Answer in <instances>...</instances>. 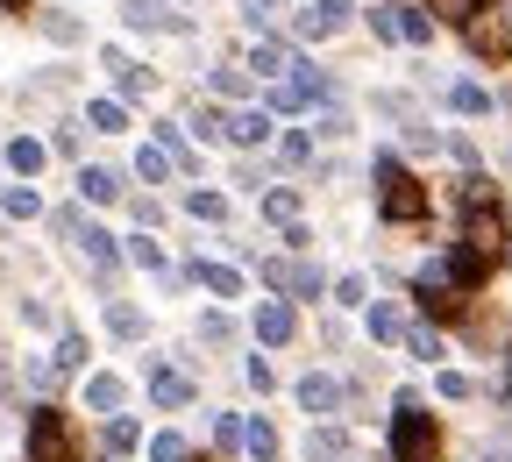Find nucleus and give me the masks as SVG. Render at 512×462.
Returning <instances> with one entry per match:
<instances>
[{"label":"nucleus","instance_id":"a211bd4d","mask_svg":"<svg viewBox=\"0 0 512 462\" xmlns=\"http://www.w3.org/2000/svg\"><path fill=\"white\" fill-rule=\"evenodd\" d=\"M370 335H377V342H399V335H406V313H399L392 299H384V306H370Z\"/></svg>","mask_w":512,"mask_h":462},{"label":"nucleus","instance_id":"2eb2a0df","mask_svg":"<svg viewBox=\"0 0 512 462\" xmlns=\"http://www.w3.org/2000/svg\"><path fill=\"white\" fill-rule=\"evenodd\" d=\"M299 406H306V413H335V406H342V384H335V377H306V384H299Z\"/></svg>","mask_w":512,"mask_h":462},{"label":"nucleus","instance_id":"412c9836","mask_svg":"<svg viewBox=\"0 0 512 462\" xmlns=\"http://www.w3.org/2000/svg\"><path fill=\"white\" fill-rule=\"evenodd\" d=\"M214 93H221V100H249V64H221V72H214Z\"/></svg>","mask_w":512,"mask_h":462},{"label":"nucleus","instance_id":"2f4dec72","mask_svg":"<svg viewBox=\"0 0 512 462\" xmlns=\"http://www.w3.org/2000/svg\"><path fill=\"white\" fill-rule=\"evenodd\" d=\"M406 342H413V356H427V363H441V335H434V327H413V335H406Z\"/></svg>","mask_w":512,"mask_h":462},{"label":"nucleus","instance_id":"6ab92c4d","mask_svg":"<svg viewBox=\"0 0 512 462\" xmlns=\"http://www.w3.org/2000/svg\"><path fill=\"white\" fill-rule=\"evenodd\" d=\"M200 285H207L214 299H235V292H242V271H228V263H200Z\"/></svg>","mask_w":512,"mask_h":462},{"label":"nucleus","instance_id":"ddd939ff","mask_svg":"<svg viewBox=\"0 0 512 462\" xmlns=\"http://www.w3.org/2000/svg\"><path fill=\"white\" fill-rule=\"evenodd\" d=\"M79 192H86L93 207H107V200H121V171H107V164H86V171H79Z\"/></svg>","mask_w":512,"mask_h":462},{"label":"nucleus","instance_id":"393cba45","mask_svg":"<svg viewBox=\"0 0 512 462\" xmlns=\"http://www.w3.org/2000/svg\"><path fill=\"white\" fill-rule=\"evenodd\" d=\"M242 441H249V455H256V462H271V455H278V434H271V420H249V427H242Z\"/></svg>","mask_w":512,"mask_h":462},{"label":"nucleus","instance_id":"4468645a","mask_svg":"<svg viewBox=\"0 0 512 462\" xmlns=\"http://www.w3.org/2000/svg\"><path fill=\"white\" fill-rule=\"evenodd\" d=\"M107 72H114V86H121V100H136V93H150V72L136 57H121V50H107Z\"/></svg>","mask_w":512,"mask_h":462},{"label":"nucleus","instance_id":"f3484780","mask_svg":"<svg viewBox=\"0 0 512 462\" xmlns=\"http://www.w3.org/2000/svg\"><path fill=\"white\" fill-rule=\"evenodd\" d=\"M86 406L93 413H121V377H86Z\"/></svg>","mask_w":512,"mask_h":462},{"label":"nucleus","instance_id":"f8f14e48","mask_svg":"<svg viewBox=\"0 0 512 462\" xmlns=\"http://www.w3.org/2000/svg\"><path fill=\"white\" fill-rule=\"evenodd\" d=\"M150 399L157 406H192V377L185 370H150Z\"/></svg>","mask_w":512,"mask_h":462},{"label":"nucleus","instance_id":"a19ab883","mask_svg":"<svg viewBox=\"0 0 512 462\" xmlns=\"http://www.w3.org/2000/svg\"><path fill=\"white\" fill-rule=\"evenodd\" d=\"M278 157H285V164H306V157H313V143H306V136H285V143H278Z\"/></svg>","mask_w":512,"mask_h":462},{"label":"nucleus","instance_id":"7c9ffc66","mask_svg":"<svg viewBox=\"0 0 512 462\" xmlns=\"http://www.w3.org/2000/svg\"><path fill=\"white\" fill-rule=\"evenodd\" d=\"M335 455H342V434H313L306 441V462H335Z\"/></svg>","mask_w":512,"mask_h":462},{"label":"nucleus","instance_id":"9b49d317","mask_svg":"<svg viewBox=\"0 0 512 462\" xmlns=\"http://www.w3.org/2000/svg\"><path fill=\"white\" fill-rule=\"evenodd\" d=\"M342 22H349V0H313V8L299 15V36H328Z\"/></svg>","mask_w":512,"mask_h":462},{"label":"nucleus","instance_id":"f03ea898","mask_svg":"<svg viewBox=\"0 0 512 462\" xmlns=\"http://www.w3.org/2000/svg\"><path fill=\"white\" fill-rule=\"evenodd\" d=\"M441 434H434V413H420V399H399L392 413V462H434Z\"/></svg>","mask_w":512,"mask_h":462},{"label":"nucleus","instance_id":"72a5a7b5","mask_svg":"<svg viewBox=\"0 0 512 462\" xmlns=\"http://www.w3.org/2000/svg\"><path fill=\"white\" fill-rule=\"evenodd\" d=\"M185 207H192V214H200V221H221V214H228V207H221V192H192V200H185Z\"/></svg>","mask_w":512,"mask_h":462},{"label":"nucleus","instance_id":"a878e982","mask_svg":"<svg viewBox=\"0 0 512 462\" xmlns=\"http://www.w3.org/2000/svg\"><path fill=\"white\" fill-rule=\"evenodd\" d=\"M0 207H8V221H36L43 214V200H36L29 185H8V200H0Z\"/></svg>","mask_w":512,"mask_h":462},{"label":"nucleus","instance_id":"f257e3e1","mask_svg":"<svg viewBox=\"0 0 512 462\" xmlns=\"http://www.w3.org/2000/svg\"><path fill=\"white\" fill-rule=\"evenodd\" d=\"M377 207H384V221H420L427 214V192H420V178L406 164L377 157Z\"/></svg>","mask_w":512,"mask_h":462},{"label":"nucleus","instance_id":"c85d7f7f","mask_svg":"<svg viewBox=\"0 0 512 462\" xmlns=\"http://www.w3.org/2000/svg\"><path fill=\"white\" fill-rule=\"evenodd\" d=\"M128 263H143V271H164V242L136 235V242H128Z\"/></svg>","mask_w":512,"mask_h":462},{"label":"nucleus","instance_id":"9d476101","mask_svg":"<svg viewBox=\"0 0 512 462\" xmlns=\"http://www.w3.org/2000/svg\"><path fill=\"white\" fill-rule=\"evenodd\" d=\"M221 136L242 143V150H256V143H271V114H228V121H221Z\"/></svg>","mask_w":512,"mask_h":462},{"label":"nucleus","instance_id":"79ce46f5","mask_svg":"<svg viewBox=\"0 0 512 462\" xmlns=\"http://www.w3.org/2000/svg\"><path fill=\"white\" fill-rule=\"evenodd\" d=\"M370 29H377V43H392V36H399V15H392V8H377V15H370Z\"/></svg>","mask_w":512,"mask_h":462},{"label":"nucleus","instance_id":"c9c22d12","mask_svg":"<svg viewBox=\"0 0 512 462\" xmlns=\"http://www.w3.org/2000/svg\"><path fill=\"white\" fill-rule=\"evenodd\" d=\"M242 441V420L235 413H214V448H235Z\"/></svg>","mask_w":512,"mask_h":462},{"label":"nucleus","instance_id":"58836bf2","mask_svg":"<svg viewBox=\"0 0 512 462\" xmlns=\"http://www.w3.org/2000/svg\"><path fill=\"white\" fill-rule=\"evenodd\" d=\"M200 335H207V342H228V335H235V320H228V313H207V320H200Z\"/></svg>","mask_w":512,"mask_h":462},{"label":"nucleus","instance_id":"6e6552de","mask_svg":"<svg viewBox=\"0 0 512 462\" xmlns=\"http://www.w3.org/2000/svg\"><path fill=\"white\" fill-rule=\"evenodd\" d=\"M121 15L128 29H185V15H171L164 0H121Z\"/></svg>","mask_w":512,"mask_h":462},{"label":"nucleus","instance_id":"c756f323","mask_svg":"<svg viewBox=\"0 0 512 462\" xmlns=\"http://www.w3.org/2000/svg\"><path fill=\"white\" fill-rule=\"evenodd\" d=\"M427 15H441V22H477V0H427Z\"/></svg>","mask_w":512,"mask_h":462},{"label":"nucleus","instance_id":"4be33fe9","mask_svg":"<svg viewBox=\"0 0 512 462\" xmlns=\"http://www.w3.org/2000/svg\"><path fill=\"white\" fill-rule=\"evenodd\" d=\"M86 121L100 128V136H121V128H128V114H121V100H93V107H86Z\"/></svg>","mask_w":512,"mask_h":462},{"label":"nucleus","instance_id":"aec40b11","mask_svg":"<svg viewBox=\"0 0 512 462\" xmlns=\"http://www.w3.org/2000/svg\"><path fill=\"white\" fill-rule=\"evenodd\" d=\"M8 164H15L22 178H36V171H43V143H36V136H15V143H8Z\"/></svg>","mask_w":512,"mask_h":462},{"label":"nucleus","instance_id":"39448f33","mask_svg":"<svg viewBox=\"0 0 512 462\" xmlns=\"http://www.w3.org/2000/svg\"><path fill=\"white\" fill-rule=\"evenodd\" d=\"M264 278H271V292H292V299H320V292H328V278H320L313 263H299V256L264 263Z\"/></svg>","mask_w":512,"mask_h":462},{"label":"nucleus","instance_id":"20e7f679","mask_svg":"<svg viewBox=\"0 0 512 462\" xmlns=\"http://www.w3.org/2000/svg\"><path fill=\"white\" fill-rule=\"evenodd\" d=\"M313 100H320V72H313V64H292V72L271 86V114H299Z\"/></svg>","mask_w":512,"mask_h":462},{"label":"nucleus","instance_id":"37998d69","mask_svg":"<svg viewBox=\"0 0 512 462\" xmlns=\"http://www.w3.org/2000/svg\"><path fill=\"white\" fill-rule=\"evenodd\" d=\"M278 15V0H249V22H271Z\"/></svg>","mask_w":512,"mask_h":462},{"label":"nucleus","instance_id":"7ed1b4c3","mask_svg":"<svg viewBox=\"0 0 512 462\" xmlns=\"http://www.w3.org/2000/svg\"><path fill=\"white\" fill-rule=\"evenodd\" d=\"M29 462H72V434H64V413H36L29 420Z\"/></svg>","mask_w":512,"mask_h":462},{"label":"nucleus","instance_id":"bb28decb","mask_svg":"<svg viewBox=\"0 0 512 462\" xmlns=\"http://www.w3.org/2000/svg\"><path fill=\"white\" fill-rule=\"evenodd\" d=\"M264 221H278V228H292V221H299V200H292L285 185H278V192H264Z\"/></svg>","mask_w":512,"mask_h":462},{"label":"nucleus","instance_id":"1a4fd4ad","mask_svg":"<svg viewBox=\"0 0 512 462\" xmlns=\"http://www.w3.org/2000/svg\"><path fill=\"white\" fill-rule=\"evenodd\" d=\"M498 235H505V221H498L491 207H470V235H463V249H477V256H498Z\"/></svg>","mask_w":512,"mask_h":462},{"label":"nucleus","instance_id":"473e14b6","mask_svg":"<svg viewBox=\"0 0 512 462\" xmlns=\"http://www.w3.org/2000/svg\"><path fill=\"white\" fill-rule=\"evenodd\" d=\"M448 100H456L463 114H484V107H491V93H484V86H456V93H448Z\"/></svg>","mask_w":512,"mask_h":462},{"label":"nucleus","instance_id":"dca6fc26","mask_svg":"<svg viewBox=\"0 0 512 462\" xmlns=\"http://www.w3.org/2000/svg\"><path fill=\"white\" fill-rule=\"evenodd\" d=\"M292 64H299V57H292L285 43H256V50H249V72H264V79H285Z\"/></svg>","mask_w":512,"mask_h":462},{"label":"nucleus","instance_id":"423d86ee","mask_svg":"<svg viewBox=\"0 0 512 462\" xmlns=\"http://www.w3.org/2000/svg\"><path fill=\"white\" fill-rule=\"evenodd\" d=\"M57 228L72 235V242H79V249H86V256L100 263V271H114V263H121V249H114V235H107V228H86L79 214H57Z\"/></svg>","mask_w":512,"mask_h":462},{"label":"nucleus","instance_id":"4c0bfd02","mask_svg":"<svg viewBox=\"0 0 512 462\" xmlns=\"http://www.w3.org/2000/svg\"><path fill=\"white\" fill-rule=\"evenodd\" d=\"M79 363H86V342L64 335V342H57V370H79Z\"/></svg>","mask_w":512,"mask_h":462},{"label":"nucleus","instance_id":"5701e85b","mask_svg":"<svg viewBox=\"0 0 512 462\" xmlns=\"http://www.w3.org/2000/svg\"><path fill=\"white\" fill-rule=\"evenodd\" d=\"M107 327H114L121 342H136V335H143V313L128 306V299H114V306H107Z\"/></svg>","mask_w":512,"mask_h":462},{"label":"nucleus","instance_id":"f704fd0d","mask_svg":"<svg viewBox=\"0 0 512 462\" xmlns=\"http://www.w3.org/2000/svg\"><path fill=\"white\" fill-rule=\"evenodd\" d=\"M136 171H143V178H171V157H164V150H157V143H150V150H143V157H136Z\"/></svg>","mask_w":512,"mask_h":462},{"label":"nucleus","instance_id":"ea45409f","mask_svg":"<svg viewBox=\"0 0 512 462\" xmlns=\"http://www.w3.org/2000/svg\"><path fill=\"white\" fill-rule=\"evenodd\" d=\"M43 29H50L57 43H79V22H72V15H43Z\"/></svg>","mask_w":512,"mask_h":462},{"label":"nucleus","instance_id":"0eeeda50","mask_svg":"<svg viewBox=\"0 0 512 462\" xmlns=\"http://www.w3.org/2000/svg\"><path fill=\"white\" fill-rule=\"evenodd\" d=\"M292 327H299L292 299H264V306H256V335H264V342H292Z\"/></svg>","mask_w":512,"mask_h":462},{"label":"nucleus","instance_id":"e433bc0d","mask_svg":"<svg viewBox=\"0 0 512 462\" xmlns=\"http://www.w3.org/2000/svg\"><path fill=\"white\" fill-rule=\"evenodd\" d=\"M150 462H185V441H178V434H157V441H150Z\"/></svg>","mask_w":512,"mask_h":462},{"label":"nucleus","instance_id":"b1692460","mask_svg":"<svg viewBox=\"0 0 512 462\" xmlns=\"http://www.w3.org/2000/svg\"><path fill=\"white\" fill-rule=\"evenodd\" d=\"M392 15H399V36H406V43H427V36H434V15H427V8H392Z\"/></svg>","mask_w":512,"mask_h":462},{"label":"nucleus","instance_id":"cd10ccee","mask_svg":"<svg viewBox=\"0 0 512 462\" xmlns=\"http://www.w3.org/2000/svg\"><path fill=\"white\" fill-rule=\"evenodd\" d=\"M100 441H107V455H128V448H136V420H128V413H114Z\"/></svg>","mask_w":512,"mask_h":462}]
</instances>
